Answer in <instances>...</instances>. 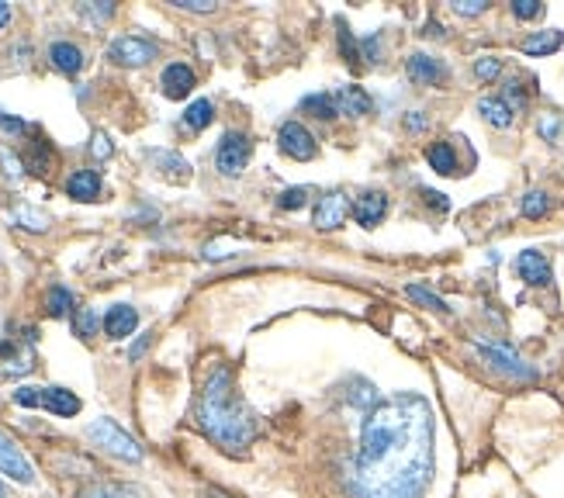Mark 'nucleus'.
<instances>
[{"label": "nucleus", "mask_w": 564, "mask_h": 498, "mask_svg": "<svg viewBox=\"0 0 564 498\" xmlns=\"http://www.w3.org/2000/svg\"><path fill=\"white\" fill-rule=\"evenodd\" d=\"M277 149H281L284 156H291V160H298V163L315 160V153H319L315 135L308 132L302 122H295V118L281 125V132H277Z\"/></svg>", "instance_id": "nucleus-6"}, {"label": "nucleus", "mask_w": 564, "mask_h": 498, "mask_svg": "<svg viewBox=\"0 0 564 498\" xmlns=\"http://www.w3.org/2000/svg\"><path fill=\"white\" fill-rule=\"evenodd\" d=\"M433 440V405L419 391L381 398L360 422L347 492L353 498H423L436 467Z\"/></svg>", "instance_id": "nucleus-1"}, {"label": "nucleus", "mask_w": 564, "mask_h": 498, "mask_svg": "<svg viewBox=\"0 0 564 498\" xmlns=\"http://www.w3.org/2000/svg\"><path fill=\"white\" fill-rule=\"evenodd\" d=\"M174 7H180V11H191V14H212L215 0H174Z\"/></svg>", "instance_id": "nucleus-42"}, {"label": "nucleus", "mask_w": 564, "mask_h": 498, "mask_svg": "<svg viewBox=\"0 0 564 498\" xmlns=\"http://www.w3.org/2000/svg\"><path fill=\"white\" fill-rule=\"evenodd\" d=\"M32 367H35L32 346H18V343H4V346H0V374H4V377L28 374Z\"/></svg>", "instance_id": "nucleus-14"}, {"label": "nucleus", "mask_w": 564, "mask_h": 498, "mask_svg": "<svg viewBox=\"0 0 564 498\" xmlns=\"http://www.w3.org/2000/svg\"><path fill=\"white\" fill-rule=\"evenodd\" d=\"M194 83H198V77H194V70H191V66H184V63H170L167 70H163V77H160V87H163V94H167L170 101H184V97L194 90Z\"/></svg>", "instance_id": "nucleus-12"}, {"label": "nucleus", "mask_w": 564, "mask_h": 498, "mask_svg": "<svg viewBox=\"0 0 564 498\" xmlns=\"http://www.w3.org/2000/svg\"><path fill=\"white\" fill-rule=\"evenodd\" d=\"M409 128H412V132H419V128H426L423 111H412V115H409Z\"/></svg>", "instance_id": "nucleus-48"}, {"label": "nucleus", "mask_w": 564, "mask_h": 498, "mask_svg": "<svg viewBox=\"0 0 564 498\" xmlns=\"http://www.w3.org/2000/svg\"><path fill=\"white\" fill-rule=\"evenodd\" d=\"M502 101H506L513 111H523L526 101H530V94H526V87H523L520 80H509V83H506V97H502Z\"/></svg>", "instance_id": "nucleus-35"}, {"label": "nucleus", "mask_w": 564, "mask_h": 498, "mask_svg": "<svg viewBox=\"0 0 564 498\" xmlns=\"http://www.w3.org/2000/svg\"><path fill=\"white\" fill-rule=\"evenodd\" d=\"M353 218H357V225H364V229H374V225L381 222V218L388 215V198L381 191H367L360 194L357 201H353Z\"/></svg>", "instance_id": "nucleus-13"}, {"label": "nucleus", "mask_w": 564, "mask_h": 498, "mask_svg": "<svg viewBox=\"0 0 564 498\" xmlns=\"http://www.w3.org/2000/svg\"><path fill=\"white\" fill-rule=\"evenodd\" d=\"M502 73V59H495V56H481L478 63H475V77L478 80H495Z\"/></svg>", "instance_id": "nucleus-38"}, {"label": "nucleus", "mask_w": 564, "mask_h": 498, "mask_svg": "<svg viewBox=\"0 0 564 498\" xmlns=\"http://www.w3.org/2000/svg\"><path fill=\"white\" fill-rule=\"evenodd\" d=\"M45 308H49V315H56V319H63V315L73 308V294L66 291L63 284H56V288H49V298H45Z\"/></svg>", "instance_id": "nucleus-31"}, {"label": "nucleus", "mask_w": 564, "mask_h": 498, "mask_svg": "<svg viewBox=\"0 0 564 498\" xmlns=\"http://www.w3.org/2000/svg\"><path fill=\"white\" fill-rule=\"evenodd\" d=\"M28 170L32 173H39V177H45L49 173V166H52V149H49V142L45 139H35V146H32V153H28Z\"/></svg>", "instance_id": "nucleus-29"}, {"label": "nucleus", "mask_w": 564, "mask_h": 498, "mask_svg": "<svg viewBox=\"0 0 564 498\" xmlns=\"http://www.w3.org/2000/svg\"><path fill=\"white\" fill-rule=\"evenodd\" d=\"M450 7H454L457 14H464V18H475V14L488 11V0H454Z\"/></svg>", "instance_id": "nucleus-40"}, {"label": "nucleus", "mask_w": 564, "mask_h": 498, "mask_svg": "<svg viewBox=\"0 0 564 498\" xmlns=\"http://www.w3.org/2000/svg\"><path fill=\"white\" fill-rule=\"evenodd\" d=\"M87 440L94 447H101L104 454L118 457V460H129V464H139L142 460V447L135 443V436L125 433L115 419H94L87 426Z\"/></svg>", "instance_id": "nucleus-3"}, {"label": "nucleus", "mask_w": 564, "mask_h": 498, "mask_svg": "<svg viewBox=\"0 0 564 498\" xmlns=\"http://www.w3.org/2000/svg\"><path fill=\"white\" fill-rule=\"evenodd\" d=\"M250 156H253V142L243 132H225L215 149V163L225 177H239L246 170V163H250Z\"/></svg>", "instance_id": "nucleus-5"}, {"label": "nucleus", "mask_w": 564, "mask_h": 498, "mask_svg": "<svg viewBox=\"0 0 564 498\" xmlns=\"http://www.w3.org/2000/svg\"><path fill=\"white\" fill-rule=\"evenodd\" d=\"M80 14H84L87 21H94V25H101V21H108L111 14H115V4H80Z\"/></svg>", "instance_id": "nucleus-37"}, {"label": "nucleus", "mask_w": 564, "mask_h": 498, "mask_svg": "<svg viewBox=\"0 0 564 498\" xmlns=\"http://www.w3.org/2000/svg\"><path fill=\"white\" fill-rule=\"evenodd\" d=\"M547 208H551V198H547L544 191H526L520 201V211L526 218H544Z\"/></svg>", "instance_id": "nucleus-30"}, {"label": "nucleus", "mask_w": 564, "mask_h": 498, "mask_svg": "<svg viewBox=\"0 0 564 498\" xmlns=\"http://www.w3.org/2000/svg\"><path fill=\"white\" fill-rule=\"evenodd\" d=\"M156 42L142 39V35H122V39H115L108 45V59H115L118 66H146L156 59Z\"/></svg>", "instance_id": "nucleus-7"}, {"label": "nucleus", "mask_w": 564, "mask_h": 498, "mask_svg": "<svg viewBox=\"0 0 564 498\" xmlns=\"http://www.w3.org/2000/svg\"><path fill=\"white\" fill-rule=\"evenodd\" d=\"M0 474H7V478L18 481V485H32L35 481V467L28 464V457L21 454V447L4 429H0Z\"/></svg>", "instance_id": "nucleus-8"}, {"label": "nucleus", "mask_w": 564, "mask_h": 498, "mask_svg": "<svg viewBox=\"0 0 564 498\" xmlns=\"http://www.w3.org/2000/svg\"><path fill=\"white\" fill-rule=\"evenodd\" d=\"M135 326H139V312H135L132 305H115L104 315V336H111V339L132 336Z\"/></svg>", "instance_id": "nucleus-15"}, {"label": "nucleus", "mask_w": 564, "mask_h": 498, "mask_svg": "<svg viewBox=\"0 0 564 498\" xmlns=\"http://www.w3.org/2000/svg\"><path fill=\"white\" fill-rule=\"evenodd\" d=\"M478 111H481V118H485L488 125H495V128H509V125H513V115H516V111L509 108L502 97H481Z\"/></svg>", "instance_id": "nucleus-22"}, {"label": "nucleus", "mask_w": 564, "mask_h": 498, "mask_svg": "<svg viewBox=\"0 0 564 498\" xmlns=\"http://www.w3.org/2000/svg\"><path fill=\"white\" fill-rule=\"evenodd\" d=\"M49 63L56 66L59 73L73 77V73L84 70V52H80V45H73V42H52L49 45Z\"/></svg>", "instance_id": "nucleus-17"}, {"label": "nucleus", "mask_w": 564, "mask_h": 498, "mask_svg": "<svg viewBox=\"0 0 564 498\" xmlns=\"http://www.w3.org/2000/svg\"><path fill=\"white\" fill-rule=\"evenodd\" d=\"M77 498H146V488L122 485V481H94Z\"/></svg>", "instance_id": "nucleus-19"}, {"label": "nucleus", "mask_w": 564, "mask_h": 498, "mask_svg": "<svg viewBox=\"0 0 564 498\" xmlns=\"http://www.w3.org/2000/svg\"><path fill=\"white\" fill-rule=\"evenodd\" d=\"M208 498H225L222 492H208Z\"/></svg>", "instance_id": "nucleus-52"}, {"label": "nucleus", "mask_w": 564, "mask_h": 498, "mask_svg": "<svg viewBox=\"0 0 564 498\" xmlns=\"http://www.w3.org/2000/svg\"><path fill=\"white\" fill-rule=\"evenodd\" d=\"M561 45H564V32H558V28H547V32L526 35L520 49L526 52V56H551V52H558Z\"/></svg>", "instance_id": "nucleus-21"}, {"label": "nucleus", "mask_w": 564, "mask_h": 498, "mask_svg": "<svg viewBox=\"0 0 564 498\" xmlns=\"http://www.w3.org/2000/svg\"><path fill=\"white\" fill-rule=\"evenodd\" d=\"M212 118H215V104L208 101V97H198V101L184 111V125L194 128V132H201V128L212 125Z\"/></svg>", "instance_id": "nucleus-26"}, {"label": "nucleus", "mask_w": 564, "mask_h": 498, "mask_svg": "<svg viewBox=\"0 0 564 498\" xmlns=\"http://www.w3.org/2000/svg\"><path fill=\"white\" fill-rule=\"evenodd\" d=\"M426 35H436V39H440V35H443V28L436 25V21H430V25H426Z\"/></svg>", "instance_id": "nucleus-50"}, {"label": "nucleus", "mask_w": 564, "mask_h": 498, "mask_svg": "<svg viewBox=\"0 0 564 498\" xmlns=\"http://www.w3.org/2000/svg\"><path fill=\"white\" fill-rule=\"evenodd\" d=\"M149 343H153V332H146V336H139V339H135V346L129 350V360H139L142 353L149 350Z\"/></svg>", "instance_id": "nucleus-46"}, {"label": "nucleus", "mask_w": 564, "mask_h": 498, "mask_svg": "<svg viewBox=\"0 0 564 498\" xmlns=\"http://www.w3.org/2000/svg\"><path fill=\"white\" fill-rule=\"evenodd\" d=\"M14 218H18V222H25V229H32V232H45V229H49V218L35 215V211H28V208H21Z\"/></svg>", "instance_id": "nucleus-41"}, {"label": "nucleus", "mask_w": 564, "mask_h": 498, "mask_svg": "<svg viewBox=\"0 0 564 498\" xmlns=\"http://www.w3.org/2000/svg\"><path fill=\"white\" fill-rule=\"evenodd\" d=\"M194 415H198L201 433H205L218 450H225V454H232V457H243L246 447L253 443V436H257V419H253V412L246 409V402L239 398L236 377H232L229 364H215L212 371H208Z\"/></svg>", "instance_id": "nucleus-2"}, {"label": "nucleus", "mask_w": 564, "mask_h": 498, "mask_svg": "<svg viewBox=\"0 0 564 498\" xmlns=\"http://www.w3.org/2000/svg\"><path fill=\"white\" fill-rule=\"evenodd\" d=\"M90 153H94L97 160H108V156H111V142H108V135L97 132L94 139H90Z\"/></svg>", "instance_id": "nucleus-43"}, {"label": "nucleus", "mask_w": 564, "mask_h": 498, "mask_svg": "<svg viewBox=\"0 0 564 498\" xmlns=\"http://www.w3.org/2000/svg\"><path fill=\"white\" fill-rule=\"evenodd\" d=\"M7 21H11V4H4V0H0V28H4Z\"/></svg>", "instance_id": "nucleus-49"}, {"label": "nucleus", "mask_w": 564, "mask_h": 498, "mask_svg": "<svg viewBox=\"0 0 564 498\" xmlns=\"http://www.w3.org/2000/svg\"><path fill=\"white\" fill-rule=\"evenodd\" d=\"M0 128H4V132H11V135H21V132H25V122H21V118L4 115V111H0Z\"/></svg>", "instance_id": "nucleus-45"}, {"label": "nucleus", "mask_w": 564, "mask_h": 498, "mask_svg": "<svg viewBox=\"0 0 564 498\" xmlns=\"http://www.w3.org/2000/svg\"><path fill=\"white\" fill-rule=\"evenodd\" d=\"M516 274H520L530 288H547V284H551V263H547V256L537 253V249H523V253L516 256Z\"/></svg>", "instance_id": "nucleus-11"}, {"label": "nucleus", "mask_w": 564, "mask_h": 498, "mask_svg": "<svg viewBox=\"0 0 564 498\" xmlns=\"http://www.w3.org/2000/svg\"><path fill=\"white\" fill-rule=\"evenodd\" d=\"M405 294H409L412 301H419L423 308H433V312H450L447 301L436 298V294L430 288H423V284H409V288H405Z\"/></svg>", "instance_id": "nucleus-32"}, {"label": "nucleus", "mask_w": 564, "mask_h": 498, "mask_svg": "<svg viewBox=\"0 0 564 498\" xmlns=\"http://www.w3.org/2000/svg\"><path fill=\"white\" fill-rule=\"evenodd\" d=\"M101 326H104V322L97 319L94 308H77V312H73V332H77L80 339H90Z\"/></svg>", "instance_id": "nucleus-28"}, {"label": "nucleus", "mask_w": 564, "mask_h": 498, "mask_svg": "<svg viewBox=\"0 0 564 498\" xmlns=\"http://www.w3.org/2000/svg\"><path fill=\"white\" fill-rule=\"evenodd\" d=\"M66 194H70L73 201H97V194H101V177H97L94 170H77L66 180Z\"/></svg>", "instance_id": "nucleus-20"}, {"label": "nucleus", "mask_w": 564, "mask_h": 498, "mask_svg": "<svg viewBox=\"0 0 564 498\" xmlns=\"http://www.w3.org/2000/svg\"><path fill=\"white\" fill-rule=\"evenodd\" d=\"M336 28H340V49H343V59H347V63H353V59H360V45H357V39H353V35H350L347 21L336 18Z\"/></svg>", "instance_id": "nucleus-34"}, {"label": "nucleus", "mask_w": 564, "mask_h": 498, "mask_svg": "<svg viewBox=\"0 0 564 498\" xmlns=\"http://www.w3.org/2000/svg\"><path fill=\"white\" fill-rule=\"evenodd\" d=\"M302 111H312V118H319V122H333V118L340 115L333 94H308L302 101Z\"/></svg>", "instance_id": "nucleus-25"}, {"label": "nucleus", "mask_w": 564, "mask_h": 498, "mask_svg": "<svg viewBox=\"0 0 564 498\" xmlns=\"http://www.w3.org/2000/svg\"><path fill=\"white\" fill-rule=\"evenodd\" d=\"M42 391L45 388H32V384H25V388L14 391V405H25V409H42Z\"/></svg>", "instance_id": "nucleus-36"}, {"label": "nucleus", "mask_w": 564, "mask_h": 498, "mask_svg": "<svg viewBox=\"0 0 564 498\" xmlns=\"http://www.w3.org/2000/svg\"><path fill=\"white\" fill-rule=\"evenodd\" d=\"M350 198L347 194H340V191H329L326 198L315 205V229H322V232H333V229H340L343 222H347V215H350Z\"/></svg>", "instance_id": "nucleus-9"}, {"label": "nucleus", "mask_w": 564, "mask_h": 498, "mask_svg": "<svg viewBox=\"0 0 564 498\" xmlns=\"http://www.w3.org/2000/svg\"><path fill=\"white\" fill-rule=\"evenodd\" d=\"M405 73H409V80L423 83V87H440V83L450 77L447 66L436 56H426V52H412V56L405 59Z\"/></svg>", "instance_id": "nucleus-10"}, {"label": "nucleus", "mask_w": 564, "mask_h": 498, "mask_svg": "<svg viewBox=\"0 0 564 498\" xmlns=\"http://www.w3.org/2000/svg\"><path fill=\"white\" fill-rule=\"evenodd\" d=\"M42 409L59 415V419H70V415L80 412V398L73 395L70 388H45L42 391Z\"/></svg>", "instance_id": "nucleus-18"}, {"label": "nucleus", "mask_w": 564, "mask_h": 498, "mask_svg": "<svg viewBox=\"0 0 564 498\" xmlns=\"http://www.w3.org/2000/svg\"><path fill=\"white\" fill-rule=\"evenodd\" d=\"M149 160L160 166V170L167 173L170 180H191V163H187L184 156H177V153H163V149H160V153H156V149H153V153H149Z\"/></svg>", "instance_id": "nucleus-24"}, {"label": "nucleus", "mask_w": 564, "mask_h": 498, "mask_svg": "<svg viewBox=\"0 0 564 498\" xmlns=\"http://www.w3.org/2000/svg\"><path fill=\"white\" fill-rule=\"evenodd\" d=\"M333 97H336L340 115H350V118H364V115H371V108H374L371 94H367L364 87H340Z\"/></svg>", "instance_id": "nucleus-16"}, {"label": "nucleus", "mask_w": 564, "mask_h": 498, "mask_svg": "<svg viewBox=\"0 0 564 498\" xmlns=\"http://www.w3.org/2000/svg\"><path fill=\"white\" fill-rule=\"evenodd\" d=\"M360 52H364L367 63H378V56H381V39H378V35H371V39L360 42Z\"/></svg>", "instance_id": "nucleus-44"}, {"label": "nucleus", "mask_w": 564, "mask_h": 498, "mask_svg": "<svg viewBox=\"0 0 564 498\" xmlns=\"http://www.w3.org/2000/svg\"><path fill=\"white\" fill-rule=\"evenodd\" d=\"M475 350L481 353V360H485L492 371H499L502 377H509V381H520V384L537 381V371L526 364V360L513 350V346H506V343H485V339H478Z\"/></svg>", "instance_id": "nucleus-4"}, {"label": "nucleus", "mask_w": 564, "mask_h": 498, "mask_svg": "<svg viewBox=\"0 0 564 498\" xmlns=\"http://www.w3.org/2000/svg\"><path fill=\"white\" fill-rule=\"evenodd\" d=\"M305 201H308V187H288V191L277 198V208H281V211H298V208H305Z\"/></svg>", "instance_id": "nucleus-33"}, {"label": "nucleus", "mask_w": 564, "mask_h": 498, "mask_svg": "<svg viewBox=\"0 0 564 498\" xmlns=\"http://www.w3.org/2000/svg\"><path fill=\"white\" fill-rule=\"evenodd\" d=\"M540 11H544V4H540V0H513V14H516L520 21L537 18Z\"/></svg>", "instance_id": "nucleus-39"}, {"label": "nucleus", "mask_w": 564, "mask_h": 498, "mask_svg": "<svg viewBox=\"0 0 564 498\" xmlns=\"http://www.w3.org/2000/svg\"><path fill=\"white\" fill-rule=\"evenodd\" d=\"M0 498H7V485H4V481H0Z\"/></svg>", "instance_id": "nucleus-51"}, {"label": "nucleus", "mask_w": 564, "mask_h": 498, "mask_svg": "<svg viewBox=\"0 0 564 498\" xmlns=\"http://www.w3.org/2000/svg\"><path fill=\"white\" fill-rule=\"evenodd\" d=\"M426 163H430L436 173H443V177L457 173V153H454V146H450V142H433V146L426 149Z\"/></svg>", "instance_id": "nucleus-23"}, {"label": "nucleus", "mask_w": 564, "mask_h": 498, "mask_svg": "<svg viewBox=\"0 0 564 498\" xmlns=\"http://www.w3.org/2000/svg\"><path fill=\"white\" fill-rule=\"evenodd\" d=\"M423 198H426V205L436 208V211H447V208H450V201L443 198L440 191H423Z\"/></svg>", "instance_id": "nucleus-47"}, {"label": "nucleus", "mask_w": 564, "mask_h": 498, "mask_svg": "<svg viewBox=\"0 0 564 498\" xmlns=\"http://www.w3.org/2000/svg\"><path fill=\"white\" fill-rule=\"evenodd\" d=\"M537 132H540V139H544V142L558 146V142H561V132H564V122H561L558 111H544V115L537 118Z\"/></svg>", "instance_id": "nucleus-27"}]
</instances>
